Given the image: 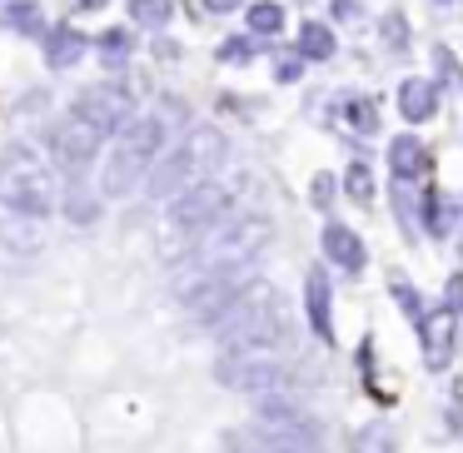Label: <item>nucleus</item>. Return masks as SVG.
Segmentation results:
<instances>
[{
  "mask_svg": "<svg viewBox=\"0 0 463 453\" xmlns=\"http://www.w3.org/2000/svg\"><path fill=\"white\" fill-rule=\"evenodd\" d=\"M214 334H220V354H279L284 344H289L294 324H289L284 299L269 284H250V289L214 319Z\"/></svg>",
  "mask_w": 463,
  "mask_h": 453,
  "instance_id": "1",
  "label": "nucleus"
},
{
  "mask_svg": "<svg viewBox=\"0 0 463 453\" xmlns=\"http://www.w3.org/2000/svg\"><path fill=\"white\" fill-rule=\"evenodd\" d=\"M160 145H165V120L160 115H130V120L120 125V140H115L110 160H105V175H100L105 200H125V194L145 180V170L155 165Z\"/></svg>",
  "mask_w": 463,
  "mask_h": 453,
  "instance_id": "2",
  "label": "nucleus"
},
{
  "mask_svg": "<svg viewBox=\"0 0 463 453\" xmlns=\"http://www.w3.org/2000/svg\"><path fill=\"white\" fill-rule=\"evenodd\" d=\"M220 160H224V135H214L210 125H200V130H190L170 155H155V165L145 170V194H150V200H175L180 190L200 184V175Z\"/></svg>",
  "mask_w": 463,
  "mask_h": 453,
  "instance_id": "3",
  "label": "nucleus"
},
{
  "mask_svg": "<svg viewBox=\"0 0 463 453\" xmlns=\"http://www.w3.org/2000/svg\"><path fill=\"white\" fill-rule=\"evenodd\" d=\"M0 200L11 204L15 214L25 220H41V214L55 210V175L31 145H11V150L0 155Z\"/></svg>",
  "mask_w": 463,
  "mask_h": 453,
  "instance_id": "4",
  "label": "nucleus"
},
{
  "mask_svg": "<svg viewBox=\"0 0 463 453\" xmlns=\"http://www.w3.org/2000/svg\"><path fill=\"white\" fill-rule=\"evenodd\" d=\"M230 200L234 194L224 190L220 180H200V184H190V190H180L170 200V244H165V254H180V244L184 250H190L194 240H200V234H210L214 224L224 220V214H230Z\"/></svg>",
  "mask_w": 463,
  "mask_h": 453,
  "instance_id": "5",
  "label": "nucleus"
},
{
  "mask_svg": "<svg viewBox=\"0 0 463 453\" xmlns=\"http://www.w3.org/2000/svg\"><path fill=\"white\" fill-rule=\"evenodd\" d=\"M269 234H274V224L264 214H234L224 230H214L200 244V254L190 264V279L194 274H214V269H234V264H254V254L269 244Z\"/></svg>",
  "mask_w": 463,
  "mask_h": 453,
  "instance_id": "6",
  "label": "nucleus"
},
{
  "mask_svg": "<svg viewBox=\"0 0 463 453\" xmlns=\"http://www.w3.org/2000/svg\"><path fill=\"white\" fill-rule=\"evenodd\" d=\"M250 284H254V264H234V269H214V274H194V279H184L180 299H184V309H190L194 324H210L214 329V319H220V314L230 309Z\"/></svg>",
  "mask_w": 463,
  "mask_h": 453,
  "instance_id": "7",
  "label": "nucleus"
},
{
  "mask_svg": "<svg viewBox=\"0 0 463 453\" xmlns=\"http://www.w3.org/2000/svg\"><path fill=\"white\" fill-rule=\"evenodd\" d=\"M214 379L234 393H250V399L294 389V369L279 354H220V359H214Z\"/></svg>",
  "mask_w": 463,
  "mask_h": 453,
  "instance_id": "8",
  "label": "nucleus"
},
{
  "mask_svg": "<svg viewBox=\"0 0 463 453\" xmlns=\"http://www.w3.org/2000/svg\"><path fill=\"white\" fill-rule=\"evenodd\" d=\"M100 145H105V135L90 130L80 115H65V120L51 130V155H55V165H61V170H71V175L90 170V160L100 155Z\"/></svg>",
  "mask_w": 463,
  "mask_h": 453,
  "instance_id": "9",
  "label": "nucleus"
},
{
  "mask_svg": "<svg viewBox=\"0 0 463 453\" xmlns=\"http://www.w3.org/2000/svg\"><path fill=\"white\" fill-rule=\"evenodd\" d=\"M71 115H80V120L90 125V130L110 135V130H120V125L130 120V95H125L115 80L90 85V90H80V95H75Z\"/></svg>",
  "mask_w": 463,
  "mask_h": 453,
  "instance_id": "10",
  "label": "nucleus"
},
{
  "mask_svg": "<svg viewBox=\"0 0 463 453\" xmlns=\"http://www.w3.org/2000/svg\"><path fill=\"white\" fill-rule=\"evenodd\" d=\"M419 339H423V363L429 369H449L453 359V304L439 314H419Z\"/></svg>",
  "mask_w": 463,
  "mask_h": 453,
  "instance_id": "11",
  "label": "nucleus"
},
{
  "mask_svg": "<svg viewBox=\"0 0 463 453\" xmlns=\"http://www.w3.org/2000/svg\"><path fill=\"white\" fill-rule=\"evenodd\" d=\"M334 294H329V274L324 269H309L304 274V314H309V329L319 334V339H334Z\"/></svg>",
  "mask_w": 463,
  "mask_h": 453,
  "instance_id": "12",
  "label": "nucleus"
},
{
  "mask_svg": "<svg viewBox=\"0 0 463 453\" xmlns=\"http://www.w3.org/2000/svg\"><path fill=\"white\" fill-rule=\"evenodd\" d=\"M324 254H329V264H339L344 274L364 269V240L354 230H344V224H329V230H324Z\"/></svg>",
  "mask_w": 463,
  "mask_h": 453,
  "instance_id": "13",
  "label": "nucleus"
},
{
  "mask_svg": "<svg viewBox=\"0 0 463 453\" xmlns=\"http://www.w3.org/2000/svg\"><path fill=\"white\" fill-rule=\"evenodd\" d=\"M85 55V35L71 31V25H55L51 41H45V61H51V71H65V65H75Z\"/></svg>",
  "mask_w": 463,
  "mask_h": 453,
  "instance_id": "14",
  "label": "nucleus"
},
{
  "mask_svg": "<svg viewBox=\"0 0 463 453\" xmlns=\"http://www.w3.org/2000/svg\"><path fill=\"white\" fill-rule=\"evenodd\" d=\"M399 105H403V120H429L439 110V90H433V80H403Z\"/></svg>",
  "mask_w": 463,
  "mask_h": 453,
  "instance_id": "15",
  "label": "nucleus"
},
{
  "mask_svg": "<svg viewBox=\"0 0 463 453\" xmlns=\"http://www.w3.org/2000/svg\"><path fill=\"white\" fill-rule=\"evenodd\" d=\"M389 165H393V175H399V180H413V175L429 170V150H423L413 135H399V140L389 145Z\"/></svg>",
  "mask_w": 463,
  "mask_h": 453,
  "instance_id": "16",
  "label": "nucleus"
},
{
  "mask_svg": "<svg viewBox=\"0 0 463 453\" xmlns=\"http://www.w3.org/2000/svg\"><path fill=\"white\" fill-rule=\"evenodd\" d=\"M329 55H334V35H329V25L304 21V25H299V61H329Z\"/></svg>",
  "mask_w": 463,
  "mask_h": 453,
  "instance_id": "17",
  "label": "nucleus"
},
{
  "mask_svg": "<svg viewBox=\"0 0 463 453\" xmlns=\"http://www.w3.org/2000/svg\"><path fill=\"white\" fill-rule=\"evenodd\" d=\"M339 115H344V125H349V130H359V135L379 130V110H373V100H364V95H349V100L339 105Z\"/></svg>",
  "mask_w": 463,
  "mask_h": 453,
  "instance_id": "18",
  "label": "nucleus"
},
{
  "mask_svg": "<svg viewBox=\"0 0 463 453\" xmlns=\"http://www.w3.org/2000/svg\"><path fill=\"white\" fill-rule=\"evenodd\" d=\"M250 31H254V35H264V41L284 31V11H279V0H254V5H250Z\"/></svg>",
  "mask_w": 463,
  "mask_h": 453,
  "instance_id": "19",
  "label": "nucleus"
},
{
  "mask_svg": "<svg viewBox=\"0 0 463 453\" xmlns=\"http://www.w3.org/2000/svg\"><path fill=\"white\" fill-rule=\"evenodd\" d=\"M130 15H135L140 25H150V31H160V25H170L175 0H130Z\"/></svg>",
  "mask_w": 463,
  "mask_h": 453,
  "instance_id": "20",
  "label": "nucleus"
},
{
  "mask_svg": "<svg viewBox=\"0 0 463 453\" xmlns=\"http://www.w3.org/2000/svg\"><path fill=\"white\" fill-rule=\"evenodd\" d=\"M95 51H100L105 65H125V61H130V51H135V41H130V31H105Z\"/></svg>",
  "mask_w": 463,
  "mask_h": 453,
  "instance_id": "21",
  "label": "nucleus"
},
{
  "mask_svg": "<svg viewBox=\"0 0 463 453\" xmlns=\"http://www.w3.org/2000/svg\"><path fill=\"white\" fill-rule=\"evenodd\" d=\"M354 453H393V429L389 423H369V429L354 439Z\"/></svg>",
  "mask_w": 463,
  "mask_h": 453,
  "instance_id": "22",
  "label": "nucleus"
},
{
  "mask_svg": "<svg viewBox=\"0 0 463 453\" xmlns=\"http://www.w3.org/2000/svg\"><path fill=\"white\" fill-rule=\"evenodd\" d=\"M344 184H349V194H354L359 204H369V200H373V175H369V165H349Z\"/></svg>",
  "mask_w": 463,
  "mask_h": 453,
  "instance_id": "23",
  "label": "nucleus"
},
{
  "mask_svg": "<svg viewBox=\"0 0 463 453\" xmlns=\"http://www.w3.org/2000/svg\"><path fill=\"white\" fill-rule=\"evenodd\" d=\"M65 214H71V220H80V224H90V220H95L90 194H65Z\"/></svg>",
  "mask_w": 463,
  "mask_h": 453,
  "instance_id": "24",
  "label": "nucleus"
},
{
  "mask_svg": "<svg viewBox=\"0 0 463 453\" xmlns=\"http://www.w3.org/2000/svg\"><path fill=\"white\" fill-rule=\"evenodd\" d=\"M379 31L389 35V45H393V51H403V45H409V41H403V35H409V25H403V15H383V25H379Z\"/></svg>",
  "mask_w": 463,
  "mask_h": 453,
  "instance_id": "25",
  "label": "nucleus"
},
{
  "mask_svg": "<svg viewBox=\"0 0 463 453\" xmlns=\"http://www.w3.org/2000/svg\"><path fill=\"white\" fill-rule=\"evenodd\" d=\"M250 55H254L250 35H234V41L224 45V61H230V65H244V61H250Z\"/></svg>",
  "mask_w": 463,
  "mask_h": 453,
  "instance_id": "26",
  "label": "nucleus"
},
{
  "mask_svg": "<svg viewBox=\"0 0 463 453\" xmlns=\"http://www.w3.org/2000/svg\"><path fill=\"white\" fill-rule=\"evenodd\" d=\"M299 71H304V61H299V55H289V61H279V71H274V75H279V80H299Z\"/></svg>",
  "mask_w": 463,
  "mask_h": 453,
  "instance_id": "27",
  "label": "nucleus"
},
{
  "mask_svg": "<svg viewBox=\"0 0 463 453\" xmlns=\"http://www.w3.org/2000/svg\"><path fill=\"white\" fill-rule=\"evenodd\" d=\"M329 194H334V180L319 175V180H314V204H329Z\"/></svg>",
  "mask_w": 463,
  "mask_h": 453,
  "instance_id": "28",
  "label": "nucleus"
},
{
  "mask_svg": "<svg viewBox=\"0 0 463 453\" xmlns=\"http://www.w3.org/2000/svg\"><path fill=\"white\" fill-rule=\"evenodd\" d=\"M244 0H204V11H214V15H224V11H240Z\"/></svg>",
  "mask_w": 463,
  "mask_h": 453,
  "instance_id": "29",
  "label": "nucleus"
},
{
  "mask_svg": "<svg viewBox=\"0 0 463 453\" xmlns=\"http://www.w3.org/2000/svg\"><path fill=\"white\" fill-rule=\"evenodd\" d=\"M75 5H80V11H100L105 0H75Z\"/></svg>",
  "mask_w": 463,
  "mask_h": 453,
  "instance_id": "30",
  "label": "nucleus"
},
{
  "mask_svg": "<svg viewBox=\"0 0 463 453\" xmlns=\"http://www.w3.org/2000/svg\"><path fill=\"white\" fill-rule=\"evenodd\" d=\"M294 453H324V443H319V448H294Z\"/></svg>",
  "mask_w": 463,
  "mask_h": 453,
  "instance_id": "31",
  "label": "nucleus"
},
{
  "mask_svg": "<svg viewBox=\"0 0 463 453\" xmlns=\"http://www.w3.org/2000/svg\"><path fill=\"white\" fill-rule=\"evenodd\" d=\"M439 5H449V0H439Z\"/></svg>",
  "mask_w": 463,
  "mask_h": 453,
  "instance_id": "32",
  "label": "nucleus"
}]
</instances>
